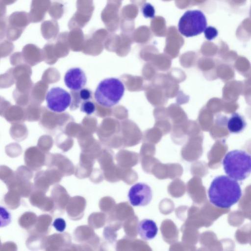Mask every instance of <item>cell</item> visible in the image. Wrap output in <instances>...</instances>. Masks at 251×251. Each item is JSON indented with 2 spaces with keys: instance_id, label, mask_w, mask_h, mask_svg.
<instances>
[{
  "instance_id": "38",
  "label": "cell",
  "mask_w": 251,
  "mask_h": 251,
  "mask_svg": "<svg viewBox=\"0 0 251 251\" xmlns=\"http://www.w3.org/2000/svg\"><path fill=\"white\" fill-rule=\"evenodd\" d=\"M204 32L205 38L208 40H212L217 35L216 29L211 26L206 27Z\"/></svg>"
},
{
  "instance_id": "5",
  "label": "cell",
  "mask_w": 251,
  "mask_h": 251,
  "mask_svg": "<svg viewBox=\"0 0 251 251\" xmlns=\"http://www.w3.org/2000/svg\"><path fill=\"white\" fill-rule=\"evenodd\" d=\"M48 108L51 111L61 113L65 111L72 101L71 94L59 87L51 88L46 95Z\"/></svg>"
},
{
  "instance_id": "25",
  "label": "cell",
  "mask_w": 251,
  "mask_h": 251,
  "mask_svg": "<svg viewBox=\"0 0 251 251\" xmlns=\"http://www.w3.org/2000/svg\"><path fill=\"white\" fill-rule=\"evenodd\" d=\"M38 217L34 213L27 211L23 214L18 220L19 225L25 230L31 231L37 221Z\"/></svg>"
},
{
  "instance_id": "31",
  "label": "cell",
  "mask_w": 251,
  "mask_h": 251,
  "mask_svg": "<svg viewBox=\"0 0 251 251\" xmlns=\"http://www.w3.org/2000/svg\"><path fill=\"white\" fill-rule=\"evenodd\" d=\"M15 175L17 178L30 181V179L33 176V170L28 167L27 166H21L19 167L15 172Z\"/></svg>"
},
{
  "instance_id": "35",
  "label": "cell",
  "mask_w": 251,
  "mask_h": 251,
  "mask_svg": "<svg viewBox=\"0 0 251 251\" xmlns=\"http://www.w3.org/2000/svg\"><path fill=\"white\" fill-rule=\"evenodd\" d=\"M1 213V227L8 225L11 221L10 214L3 207H0Z\"/></svg>"
},
{
  "instance_id": "27",
  "label": "cell",
  "mask_w": 251,
  "mask_h": 251,
  "mask_svg": "<svg viewBox=\"0 0 251 251\" xmlns=\"http://www.w3.org/2000/svg\"><path fill=\"white\" fill-rule=\"evenodd\" d=\"M64 4L57 1L52 2L48 10L50 17L55 20L61 18L64 14Z\"/></svg>"
},
{
  "instance_id": "20",
  "label": "cell",
  "mask_w": 251,
  "mask_h": 251,
  "mask_svg": "<svg viewBox=\"0 0 251 251\" xmlns=\"http://www.w3.org/2000/svg\"><path fill=\"white\" fill-rule=\"evenodd\" d=\"M6 186L8 190H15L21 197L24 198L29 197L35 189L34 184L30 181L21 180L17 178L16 177Z\"/></svg>"
},
{
  "instance_id": "42",
  "label": "cell",
  "mask_w": 251,
  "mask_h": 251,
  "mask_svg": "<svg viewBox=\"0 0 251 251\" xmlns=\"http://www.w3.org/2000/svg\"><path fill=\"white\" fill-rule=\"evenodd\" d=\"M17 0H0V3L5 6L14 3Z\"/></svg>"
},
{
  "instance_id": "19",
  "label": "cell",
  "mask_w": 251,
  "mask_h": 251,
  "mask_svg": "<svg viewBox=\"0 0 251 251\" xmlns=\"http://www.w3.org/2000/svg\"><path fill=\"white\" fill-rule=\"evenodd\" d=\"M7 22L8 26L23 31L31 23L28 13L25 11L12 13L9 16Z\"/></svg>"
},
{
  "instance_id": "9",
  "label": "cell",
  "mask_w": 251,
  "mask_h": 251,
  "mask_svg": "<svg viewBox=\"0 0 251 251\" xmlns=\"http://www.w3.org/2000/svg\"><path fill=\"white\" fill-rule=\"evenodd\" d=\"M46 166L55 168L63 176H70L75 173V167L72 162L61 154H50L46 157Z\"/></svg>"
},
{
  "instance_id": "21",
  "label": "cell",
  "mask_w": 251,
  "mask_h": 251,
  "mask_svg": "<svg viewBox=\"0 0 251 251\" xmlns=\"http://www.w3.org/2000/svg\"><path fill=\"white\" fill-rule=\"evenodd\" d=\"M40 30L45 39L47 40L54 39L59 31L58 22L54 19L45 21L41 24Z\"/></svg>"
},
{
  "instance_id": "40",
  "label": "cell",
  "mask_w": 251,
  "mask_h": 251,
  "mask_svg": "<svg viewBox=\"0 0 251 251\" xmlns=\"http://www.w3.org/2000/svg\"><path fill=\"white\" fill-rule=\"evenodd\" d=\"M0 33L1 38L3 35L4 36L6 34L7 25V21L6 20V17H0Z\"/></svg>"
},
{
  "instance_id": "41",
  "label": "cell",
  "mask_w": 251,
  "mask_h": 251,
  "mask_svg": "<svg viewBox=\"0 0 251 251\" xmlns=\"http://www.w3.org/2000/svg\"><path fill=\"white\" fill-rule=\"evenodd\" d=\"M99 170L97 169L93 170L91 175L89 177L90 181L94 183L99 182V178L98 176H99Z\"/></svg>"
},
{
  "instance_id": "24",
  "label": "cell",
  "mask_w": 251,
  "mask_h": 251,
  "mask_svg": "<svg viewBox=\"0 0 251 251\" xmlns=\"http://www.w3.org/2000/svg\"><path fill=\"white\" fill-rule=\"evenodd\" d=\"M46 237V235L32 232L25 242L26 246L30 250L43 249Z\"/></svg>"
},
{
  "instance_id": "1",
  "label": "cell",
  "mask_w": 251,
  "mask_h": 251,
  "mask_svg": "<svg viewBox=\"0 0 251 251\" xmlns=\"http://www.w3.org/2000/svg\"><path fill=\"white\" fill-rule=\"evenodd\" d=\"M208 195L210 202L215 206L229 208L239 200L242 191L236 180L226 176H220L212 181Z\"/></svg>"
},
{
  "instance_id": "33",
  "label": "cell",
  "mask_w": 251,
  "mask_h": 251,
  "mask_svg": "<svg viewBox=\"0 0 251 251\" xmlns=\"http://www.w3.org/2000/svg\"><path fill=\"white\" fill-rule=\"evenodd\" d=\"M142 12L145 18H152L154 17L155 10L150 3H146L142 7Z\"/></svg>"
},
{
  "instance_id": "29",
  "label": "cell",
  "mask_w": 251,
  "mask_h": 251,
  "mask_svg": "<svg viewBox=\"0 0 251 251\" xmlns=\"http://www.w3.org/2000/svg\"><path fill=\"white\" fill-rule=\"evenodd\" d=\"M92 171L93 166L79 162L75 168L74 174L76 177L82 179L89 177Z\"/></svg>"
},
{
  "instance_id": "6",
  "label": "cell",
  "mask_w": 251,
  "mask_h": 251,
  "mask_svg": "<svg viewBox=\"0 0 251 251\" xmlns=\"http://www.w3.org/2000/svg\"><path fill=\"white\" fill-rule=\"evenodd\" d=\"M153 193L150 186L144 182H138L129 189L128 198L133 206H145L151 201Z\"/></svg>"
},
{
  "instance_id": "8",
  "label": "cell",
  "mask_w": 251,
  "mask_h": 251,
  "mask_svg": "<svg viewBox=\"0 0 251 251\" xmlns=\"http://www.w3.org/2000/svg\"><path fill=\"white\" fill-rule=\"evenodd\" d=\"M60 181L58 174L54 169L48 168L45 171H39L35 175L34 188L47 192L50 185L58 184Z\"/></svg>"
},
{
  "instance_id": "22",
  "label": "cell",
  "mask_w": 251,
  "mask_h": 251,
  "mask_svg": "<svg viewBox=\"0 0 251 251\" xmlns=\"http://www.w3.org/2000/svg\"><path fill=\"white\" fill-rule=\"evenodd\" d=\"M246 123L242 116L238 113L232 114L227 122V127L231 133H238L243 130Z\"/></svg>"
},
{
  "instance_id": "17",
  "label": "cell",
  "mask_w": 251,
  "mask_h": 251,
  "mask_svg": "<svg viewBox=\"0 0 251 251\" xmlns=\"http://www.w3.org/2000/svg\"><path fill=\"white\" fill-rule=\"evenodd\" d=\"M25 165L33 171H39L46 162V157L37 151H26L24 157Z\"/></svg>"
},
{
  "instance_id": "15",
  "label": "cell",
  "mask_w": 251,
  "mask_h": 251,
  "mask_svg": "<svg viewBox=\"0 0 251 251\" xmlns=\"http://www.w3.org/2000/svg\"><path fill=\"white\" fill-rule=\"evenodd\" d=\"M50 197L54 202V211L63 213L70 199L66 189L60 184H55L51 190Z\"/></svg>"
},
{
  "instance_id": "36",
  "label": "cell",
  "mask_w": 251,
  "mask_h": 251,
  "mask_svg": "<svg viewBox=\"0 0 251 251\" xmlns=\"http://www.w3.org/2000/svg\"><path fill=\"white\" fill-rule=\"evenodd\" d=\"M53 226L57 231L63 232L66 228V223L63 218H57L54 220Z\"/></svg>"
},
{
  "instance_id": "18",
  "label": "cell",
  "mask_w": 251,
  "mask_h": 251,
  "mask_svg": "<svg viewBox=\"0 0 251 251\" xmlns=\"http://www.w3.org/2000/svg\"><path fill=\"white\" fill-rule=\"evenodd\" d=\"M76 11L74 14L77 18L88 23L92 16L95 6L93 0H77Z\"/></svg>"
},
{
  "instance_id": "39",
  "label": "cell",
  "mask_w": 251,
  "mask_h": 251,
  "mask_svg": "<svg viewBox=\"0 0 251 251\" xmlns=\"http://www.w3.org/2000/svg\"><path fill=\"white\" fill-rule=\"evenodd\" d=\"M0 251H17V247L16 244L13 242L9 241L3 243L0 246Z\"/></svg>"
},
{
  "instance_id": "26",
  "label": "cell",
  "mask_w": 251,
  "mask_h": 251,
  "mask_svg": "<svg viewBox=\"0 0 251 251\" xmlns=\"http://www.w3.org/2000/svg\"><path fill=\"white\" fill-rule=\"evenodd\" d=\"M21 196L15 190L9 189L5 195L4 201L10 209H17L21 204Z\"/></svg>"
},
{
  "instance_id": "2",
  "label": "cell",
  "mask_w": 251,
  "mask_h": 251,
  "mask_svg": "<svg viewBox=\"0 0 251 251\" xmlns=\"http://www.w3.org/2000/svg\"><path fill=\"white\" fill-rule=\"evenodd\" d=\"M223 164L226 175L236 180L242 181L251 173V155L244 151H230L225 155Z\"/></svg>"
},
{
  "instance_id": "14",
  "label": "cell",
  "mask_w": 251,
  "mask_h": 251,
  "mask_svg": "<svg viewBox=\"0 0 251 251\" xmlns=\"http://www.w3.org/2000/svg\"><path fill=\"white\" fill-rule=\"evenodd\" d=\"M51 3L50 0H32L28 13L31 23H37L42 21Z\"/></svg>"
},
{
  "instance_id": "28",
  "label": "cell",
  "mask_w": 251,
  "mask_h": 251,
  "mask_svg": "<svg viewBox=\"0 0 251 251\" xmlns=\"http://www.w3.org/2000/svg\"><path fill=\"white\" fill-rule=\"evenodd\" d=\"M68 39L74 46L82 43L84 39V34L81 28H75L71 29L68 32Z\"/></svg>"
},
{
  "instance_id": "23",
  "label": "cell",
  "mask_w": 251,
  "mask_h": 251,
  "mask_svg": "<svg viewBox=\"0 0 251 251\" xmlns=\"http://www.w3.org/2000/svg\"><path fill=\"white\" fill-rule=\"evenodd\" d=\"M52 221V217L49 214L40 215L38 217L36 224L31 233L47 235L49 231Z\"/></svg>"
},
{
  "instance_id": "12",
  "label": "cell",
  "mask_w": 251,
  "mask_h": 251,
  "mask_svg": "<svg viewBox=\"0 0 251 251\" xmlns=\"http://www.w3.org/2000/svg\"><path fill=\"white\" fill-rule=\"evenodd\" d=\"M86 205V201L84 198L75 196L70 198L65 210L70 219L78 221L83 217Z\"/></svg>"
},
{
  "instance_id": "3",
  "label": "cell",
  "mask_w": 251,
  "mask_h": 251,
  "mask_svg": "<svg viewBox=\"0 0 251 251\" xmlns=\"http://www.w3.org/2000/svg\"><path fill=\"white\" fill-rule=\"evenodd\" d=\"M125 90L124 85L119 79L115 77L105 78L98 85L94 98L100 105L111 107L119 102Z\"/></svg>"
},
{
  "instance_id": "4",
  "label": "cell",
  "mask_w": 251,
  "mask_h": 251,
  "mask_svg": "<svg viewBox=\"0 0 251 251\" xmlns=\"http://www.w3.org/2000/svg\"><path fill=\"white\" fill-rule=\"evenodd\" d=\"M206 19L200 10L186 11L180 19L178 28L180 33L186 37L197 36L206 28Z\"/></svg>"
},
{
  "instance_id": "16",
  "label": "cell",
  "mask_w": 251,
  "mask_h": 251,
  "mask_svg": "<svg viewBox=\"0 0 251 251\" xmlns=\"http://www.w3.org/2000/svg\"><path fill=\"white\" fill-rule=\"evenodd\" d=\"M156 223L150 219H144L140 221L137 226V231L140 238L145 241L153 239L158 232Z\"/></svg>"
},
{
  "instance_id": "32",
  "label": "cell",
  "mask_w": 251,
  "mask_h": 251,
  "mask_svg": "<svg viewBox=\"0 0 251 251\" xmlns=\"http://www.w3.org/2000/svg\"><path fill=\"white\" fill-rule=\"evenodd\" d=\"M80 111L87 115L92 114L96 110V106L93 102L88 100L83 101L80 105Z\"/></svg>"
},
{
  "instance_id": "13",
  "label": "cell",
  "mask_w": 251,
  "mask_h": 251,
  "mask_svg": "<svg viewBox=\"0 0 251 251\" xmlns=\"http://www.w3.org/2000/svg\"><path fill=\"white\" fill-rule=\"evenodd\" d=\"M46 192L34 189L30 196V204L43 211L53 212L54 204L51 197L46 196Z\"/></svg>"
},
{
  "instance_id": "37",
  "label": "cell",
  "mask_w": 251,
  "mask_h": 251,
  "mask_svg": "<svg viewBox=\"0 0 251 251\" xmlns=\"http://www.w3.org/2000/svg\"><path fill=\"white\" fill-rule=\"evenodd\" d=\"M78 95L81 100L83 101L90 100L92 98V92L87 88H82L79 91Z\"/></svg>"
},
{
  "instance_id": "10",
  "label": "cell",
  "mask_w": 251,
  "mask_h": 251,
  "mask_svg": "<svg viewBox=\"0 0 251 251\" xmlns=\"http://www.w3.org/2000/svg\"><path fill=\"white\" fill-rule=\"evenodd\" d=\"M66 86L70 89L78 91L82 89L87 82L85 72L80 68L74 67L69 69L64 75Z\"/></svg>"
},
{
  "instance_id": "11",
  "label": "cell",
  "mask_w": 251,
  "mask_h": 251,
  "mask_svg": "<svg viewBox=\"0 0 251 251\" xmlns=\"http://www.w3.org/2000/svg\"><path fill=\"white\" fill-rule=\"evenodd\" d=\"M72 245L69 233H54L46 237L44 249L46 251H67Z\"/></svg>"
},
{
  "instance_id": "7",
  "label": "cell",
  "mask_w": 251,
  "mask_h": 251,
  "mask_svg": "<svg viewBox=\"0 0 251 251\" xmlns=\"http://www.w3.org/2000/svg\"><path fill=\"white\" fill-rule=\"evenodd\" d=\"M75 241L81 245L82 251H92L97 248L99 238L92 227L83 225L77 226L74 231Z\"/></svg>"
},
{
  "instance_id": "30",
  "label": "cell",
  "mask_w": 251,
  "mask_h": 251,
  "mask_svg": "<svg viewBox=\"0 0 251 251\" xmlns=\"http://www.w3.org/2000/svg\"><path fill=\"white\" fill-rule=\"evenodd\" d=\"M15 172L5 165H1L0 168V179L6 185L11 182L15 178Z\"/></svg>"
},
{
  "instance_id": "34",
  "label": "cell",
  "mask_w": 251,
  "mask_h": 251,
  "mask_svg": "<svg viewBox=\"0 0 251 251\" xmlns=\"http://www.w3.org/2000/svg\"><path fill=\"white\" fill-rule=\"evenodd\" d=\"M100 213L94 212L91 214L88 218V223L89 226L93 228H98L100 227L99 217Z\"/></svg>"
}]
</instances>
